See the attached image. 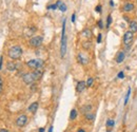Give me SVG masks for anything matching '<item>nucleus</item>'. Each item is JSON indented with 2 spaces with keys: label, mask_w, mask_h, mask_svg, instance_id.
Segmentation results:
<instances>
[{
  "label": "nucleus",
  "mask_w": 137,
  "mask_h": 132,
  "mask_svg": "<svg viewBox=\"0 0 137 132\" xmlns=\"http://www.w3.org/2000/svg\"><path fill=\"white\" fill-rule=\"evenodd\" d=\"M43 42V37L42 36H34V37H32L30 40H29V45L31 46L32 48H39L41 45H42Z\"/></svg>",
  "instance_id": "nucleus-5"
},
{
  "label": "nucleus",
  "mask_w": 137,
  "mask_h": 132,
  "mask_svg": "<svg viewBox=\"0 0 137 132\" xmlns=\"http://www.w3.org/2000/svg\"><path fill=\"white\" fill-rule=\"evenodd\" d=\"M95 11H96L97 13H101V5H100V4L96 5V8H95Z\"/></svg>",
  "instance_id": "nucleus-28"
},
{
  "label": "nucleus",
  "mask_w": 137,
  "mask_h": 132,
  "mask_svg": "<svg viewBox=\"0 0 137 132\" xmlns=\"http://www.w3.org/2000/svg\"><path fill=\"white\" fill-rule=\"evenodd\" d=\"M91 110H92L91 105H85V106H83L81 108V112L84 114H87V113H89V112H91Z\"/></svg>",
  "instance_id": "nucleus-19"
},
{
  "label": "nucleus",
  "mask_w": 137,
  "mask_h": 132,
  "mask_svg": "<svg viewBox=\"0 0 137 132\" xmlns=\"http://www.w3.org/2000/svg\"><path fill=\"white\" fill-rule=\"evenodd\" d=\"M76 117H77V110L76 109H72V110H71V113H70V119L74 121Z\"/></svg>",
  "instance_id": "nucleus-20"
},
{
  "label": "nucleus",
  "mask_w": 137,
  "mask_h": 132,
  "mask_svg": "<svg viewBox=\"0 0 137 132\" xmlns=\"http://www.w3.org/2000/svg\"><path fill=\"white\" fill-rule=\"evenodd\" d=\"M49 132H53V126L50 127V129H49Z\"/></svg>",
  "instance_id": "nucleus-36"
},
{
  "label": "nucleus",
  "mask_w": 137,
  "mask_h": 132,
  "mask_svg": "<svg viewBox=\"0 0 137 132\" xmlns=\"http://www.w3.org/2000/svg\"><path fill=\"white\" fill-rule=\"evenodd\" d=\"M77 132H85L84 130H83V129H78V131Z\"/></svg>",
  "instance_id": "nucleus-38"
},
{
  "label": "nucleus",
  "mask_w": 137,
  "mask_h": 132,
  "mask_svg": "<svg viewBox=\"0 0 137 132\" xmlns=\"http://www.w3.org/2000/svg\"><path fill=\"white\" fill-rule=\"evenodd\" d=\"M48 9H49V10H54V11H55V10L58 9V6H57V4L55 3V4H51V5H49Z\"/></svg>",
  "instance_id": "nucleus-26"
},
{
  "label": "nucleus",
  "mask_w": 137,
  "mask_h": 132,
  "mask_svg": "<svg viewBox=\"0 0 137 132\" xmlns=\"http://www.w3.org/2000/svg\"><path fill=\"white\" fill-rule=\"evenodd\" d=\"M110 5H111V6H114V2H113V0H111V1H110Z\"/></svg>",
  "instance_id": "nucleus-35"
},
{
  "label": "nucleus",
  "mask_w": 137,
  "mask_h": 132,
  "mask_svg": "<svg viewBox=\"0 0 137 132\" xmlns=\"http://www.w3.org/2000/svg\"><path fill=\"white\" fill-rule=\"evenodd\" d=\"M2 62H3V57H0V70L2 69Z\"/></svg>",
  "instance_id": "nucleus-32"
},
{
  "label": "nucleus",
  "mask_w": 137,
  "mask_h": 132,
  "mask_svg": "<svg viewBox=\"0 0 137 132\" xmlns=\"http://www.w3.org/2000/svg\"><path fill=\"white\" fill-rule=\"evenodd\" d=\"M8 54H9V57L11 58V59L17 60L21 57V55H22V49H21L20 46H14V47L10 48Z\"/></svg>",
  "instance_id": "nucleus-1"
},
{
  "label": "nucleus",
  "mask_w": 137,
  "mask_h": 132,
  "mask_svg": "<svg viewBox=\"0 0 137 132\" xmlns=\"http://www.w3.org/2000/svg\"><path fill=\"white\" fill-rule=\"evenodd\" d=\"M43 60L42 59H31L26 61V66L32 70H37V69H42L43 67Z\"/></svg>",
  "instance_id": "nucleus-3"
},
{
  "label": "nucleus",
  "mask_w": 137,
  "mask_h": 132,
  "mask_svg": "<svg viewBox=\"0 0 137 132\" xmlns=\"http://www.w3.org/2000/svg\"><path fill=\"white\" fill-rule=\"evenodd\" d=\"M22 80L24 81V84L32 85L34 81H36V78H35V76H34L33 72L32 73H25V74L22 76Z\"/></svg>",
  "instance_id": "nucleus-6"
},
{
  "label": "nucleus",
  "mask_w": 137,
  "mask_h": 132,
  "mask_svg": "<svg viewBox=\"0 0 137 132\" xmlns=\"http://www.w3.org/2000/svg\"><path fill=\"white\" fill-rule=\"evenodd\" d=\"M0 132H9L6 129H0Z\"/></svg>",
  "instance_id": "nucleus-34"
},
{
  "label": "nucleus",
  "mask_w": 137,
  "mask_h": 132,
  "mask_svg": "<svg viewBox=\"0 0 137 132\" xmlns=\"http://www.w3.org/2000/svg\"><path fill=\"white\" fill-rule=\"evenodd\" d=\"M26 123H28V116L25 114H21L16 118V125L18 127H20V128L25 126Z\"/></svg>",
  "instance_id": "nucleus-7"
},
{
  "label": "nucleus",
  "mask_w": 137,
  "mask_h": 132,
  "mask_svg": "<svg viewBox=\"0 0 137 132\" xmlns=\"http://www.w3.org/2000/svg\"><path fill=\"white\" fill-rule=\"evenodd\" d=\"M121 10L124 13H131L135 10V4L133 2H124L121 6Z\"/></svg>",
  "instance_id": "nucleus-8"
},
{
  "label": "nucleus",
  "mask_w": 137,
  "mask_h": 132,
  "mask_svg": "<svg viewBox=\"0 0 137 132\" xmlns=\"http://www.w3.org/2000/svg\"><path fill=\"white\" fill-rule=\"evenodd\" d=\"M85 88H87V82L83 81V80H81V81H79L76 86V91L78 93H81V92L84 91Z\"/></svg>",
  "instance_id": "nucleus-11"
},
{
  "label": "nucleus",
  "mask_w": 137,
  "mask_h": 132,
  "mask_svg": "<svg viewBox=\"0 0 137 132\" xmlns=\"http://www.w3.org/2000/svg\"><path fill=\"white\" fill-rule=\"evenodd\" d=\"M56 4H57L58 9H59L61 12H67V5H65V4L63 3L61 0H58V1L56 2Z\"/></svg>",
  "instance_id": "nucleus-16"
},
{
  "label": "nucleus",
  "mask_w": 137,
  "mask_h": 132,
  "mask_svg": "<svg viewBox=\"0 0 137 132\" xmlns=\"http://www.w3.org/2000/svg\"><path fill=\"white\" fill-rule=\"evenodd\" d=\"M133 40H134V33L131 31H127L123 35V45L126 46L127 49H130L133 43Z\"/></svg>",
  "instance_id": "nucleus-4"
},
{
  "label": "nucleus",
  "mask_w": 137,
  "mask_h": 132,
  "mask_svg": "<svg viewBox=\"0 0 137 132\" xmlns=\"http://www.w3.org/2000/svg\"><path fill=\"white\" fill-rule=\"evenodd\" d=\"M6 69H8L9 71L14 72V71H16L17 69H18V66H17L14 61H9L8 63H6Z\"/></svg>",
  "instance_id": "nucleus-14"
},
{
  "label": "nucleus",
  "mask_w": 137,
  "mask_h": 132,
  "mask_svg": "<svg viewBox=\"0 0 137 132\" xmlns=\"http://www.w3.org/2000/svg\"><path fill=\"white\" fill-rule=\"evenodd\" d=\"M2 88H3V81H2V78L0 76V93L2 92Z\"/></svg>",
  "instance_id": "nucleus-30"
},
{
  "label": "nucleus",
  "mask_w": 137,
  "mask_h": 132,
  "mask_svg": "<svg viewBox=\"0 0 137 132\" xmlns=\"http://www.w3.org/2000/svg\"><path fill=\"white\" fill-rule=\"evenodd\" d=\"M81 35L83 36V37H85V38L90 39L92 37V32H91V30H89V29H84V30L81 32Z\"/></svg>",
  "instance_id": "nucleus-17"
},
{
  "label": "nucleus",
  "mask_w": 137,
  "mask_h": 132,
  "mask_svg": "<svg viewBox=\"0 0 137 132\" xmlns=\"http://www.w3.org/2000/svg\"><path fill=\"white\" fill-rule=\"evenodd\" d=\"M101 39H102V35L101 34H98V36H97V42L100 43L101 42Z\"/></svg>",
  "instance_id": "nucleus-31"
},
{
  "label": "nucleus",
  "mask_w": 137,
  "mask_h": 132,
  "mask_svg": "<svg viewBox=\"0 0 137 132\" xmlns=\"http://www.w3.org/2000/svg\"><path fill=\"white\" fill-rule=\"evenodd\" d=\"M93 82H94V79H93L92 77H89L88 80H87V87H92Z\"/></svg>",
  "instance_id": "nucleus-24"
},
{
  "label": "nucleus",
  "mask_w": 137,
  "mask_h": 132,
  "mask_svg": "<svg viewBox=\"0 0 137 132\" xmlns=\"http://www.w3.org/2000/svg\"><path fill=\"white\" fill-rule=\"evenodd\" d=\"M0 57H1V56H0Z\"/></svg>",
  "instance_id": "nucleus-39"
},
{
  "label": "nucleus",
  "mask_w": 137,
  "mask_h": 132,
  "mask_svg": "<svg viewBox=\"0 0 137 132\" xmlns=\"http://www.w3.org/2000/svg\"><path fill=\"white\" fill-rule=\"evenodd\" d=\"M94 118H95V114L91 113V112H89V113L85 114V119H87V121H91V122H93V121H94Z\"/></svg>",
  "instance_id": "nucleus-21"
},
{
  "label": "nucleus",
  "mask_w": 137,
  "mask_h": 132,
  "mask_svg": "<svg viewBox=\"0 0 137 132\" xmlns=\"http://www.w3.org/2000/svg\"><path fill=\"white\" fill-rule=\"evenodd\" d=\"M97 24H98L99 29H103V23H102V20H101V19H100L98 22H97Z\"/></svg>",
  "instance_id": "nucleus-29"
},
{
  "label": "nucleus",
  "mask_w": 137,
  "mask_h": 132,
  "mask_svg": "<svg viewBox=\"0 0 137 132\" xmlns=\"http://www.w3.org/2000/svg\"><path fill=\"white\" fill-rule=\"evenodd\" d=\"M129 30L133 33L137 32V21L136 20H131L129 22Z\"/></svg>",
  "instance_id": "nucleus-13"
},
{
  "label": "nucleus",
  "mask_w": 137,
  "mask_h": 132,
  "mask_svg": "<svg viewBox=\"0 0 137 132\" xmlns=\"http://www.w3.org/2000/svg\"><path fill=\"white\" fill-rule=\"evenodd\" d=\"M82 48L84 49V50H87V51H89L90 49L92 48V41L90 40H85V41H83V42H82Z\"/></svg>",
  "instance_id": "nucleus-18"
},
{
  "label": "nucleus",
  "mask_w": 137,
  "mask_h": 132,
  "mask_svg": "<svg viewBox=\"0 0 137 132\" xmlns=\"http://www.w3.org/2000/svg\"><path fill=\"white\" fill-rule=\"evenodd\" d=\"M77 61L80 63V65H88L90 61L89 57H88L87 55H84L83 53H79V54L77 55Z\"/></svg>",
  "instance_id": "nucleus-9"
},
{
  "label": "nucleus",
  "mask_w": 137,
  "mask_h": 132,
  "mask_svg": "<svg viewBox=\"0 0 137 132\" xmlns=\"http://www.w3.org/2000/svg\"><path fill=\"white\" fill-rule=\"evenodd\" d=\"M39 132H44V128H40L39 129Z\"/></svg>",
  "instance_id": "nucleus-37"
},
{
  "label": "nucleus",
  "mask_w": 137,
  "mask_h": 132,
  "mask_svg": "<svg viewBox=\"0 0 137 132\" xmlns=\"http://www.w3.org/2000/svg\"><path fill=\"white\" fill-rule=\"evenodd\" d=\"M38 102H32V104L29 106V108H28V110L31 112V113H36V111L38 110Z\"/></svg>",
  "instance_id": "nucleus-12"
},
{
  "label": "nucleus",
  "mask_w": 137,
  "mask_h": 132,
  "mask_svg": "<svg viewBox=\"0 0 137 132\" xmlns=\"http://www.w3.org/2000/svg\"><path fill=\"white\" fill-rule=\"evenodd\" d=\"M33 74H34V76H35L36 80H38L39 78H40L41 76H42V74H43V71H42V69H37V70H34V71H33Z\"/></svg>",
  "instance_id": "nucleus-15"
},
{
  "label": "nucleus",
  "mask_w": 137,
  "mask_h": 132,
  "mask_svg": "<svg viewBox=\"0 0 137 132\" xmlns=\"http://www.w3.org/2000/svg\"><path fill=\"white\" fill-rule=\"evenodd\" d=\"M124 58H126V53H124V51H119V52L117 53L116 57H115V61L117 63H121V62H123Z\"/></svg>",
  "instance_id": "nucleus-10"
},
{
  "label": "nucleus",
  "mask_w": 137,
  "mask_h": 132,
  "mask_svg": "<svg viewBox=\"0 0 137 132\" xmlns=\"http://www.w3.org/2000/svg\"><path fill=\"white\" fill-rule=\"evenodd\" d=\"M111 23H112V16L109 15L108 16V19H107V28H109V26L111 25Z\"/></svg>",
  "instance_id": "nucleus-25"
},
{
  "label": "nucleus",
  "mask_w": 137,
  "mask_h": 132,
  "mask_svg": "<svg viewBox=\"0 0 137 132\" xmlns=\"http://www.w3.org/2000/svg\"><path fill=\"white\" fill-rule=\"evenodd\" d=\"M130 94H131V88H129V89H128V92H127V94H126V98H124V105L128 104V102H129V97H130Z\"/></svg>",
  "instance_id": "nucleus-23"
},
{
  "label": "nucleus",
  "mask_w": 137,
  "mask_h": 132,
  "mask_svg": "<svg viewBox=\"0 0 137 132\" xmlns=\"http://www.w3.org/2000/svg\"><path fill=\"white\" fill-rule=\"evenodd\" d=\"M67 53V36H65V19L62 23V33H61V46H60V54L61 57H64Z\"/></svg>",
  "instance_id": "nucleus-2"
},
{
  "label": "nucleus",
  "mask_w": 137,
  "mask_h": 132,
  "mask_svg": "<svg viewBox=\"0 0 137 132\" xmlns=\"http://www.w3.org/2000/svg\"><path fill=\"white\" fill-rule=\"evenodd\" d=\"M117 76H118V78H120V79H123V78H124V73H123V71H120V72L118 73V75H117Z\"/></svg>",
  "instance_id": "nucleus-27"
},
{
  "label": "nucleus",
  "mask_w": 137,
  "mask_h": 132,
  "mask_svg": "<svg viewBox=\"0 0 137 132\" xmlns=\"http://www.w3.org/2000/svg\"><path fill=\"white\" fill-rule=\"evenodd\" d=\"M106 125H107V127H109V128H113V127L115 126V122H114V119H108L107 121V123H106Z\"/></svg>",
  "instance_id": "nucleus-22"
},
{
  "label": "nucleus",
  "mask_w": 137,
  "mask_h": 132,
  "mask_svg": "<svg viewBox=\"0 0 137 132\" xmlns=\"http://www.w3.org/2000/svg\"><path fill=\"white\" fill-rule=\"evenodd\" d=\"M75 17H76V15H75V14H73V15H72V18H71L72 22H75Z\"/></svg>",
  "instance_id": "nucleus-33"
}]
</instances>
